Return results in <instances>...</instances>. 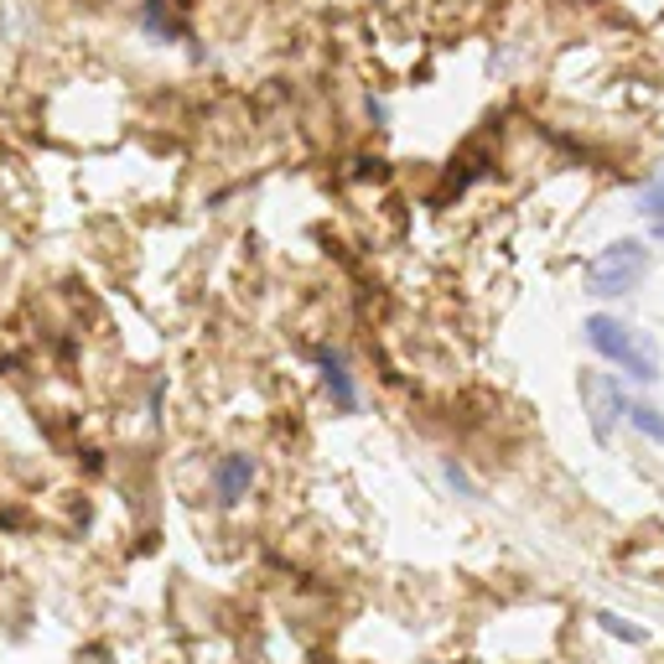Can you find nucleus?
<instances>
[{"instance_id": "obj_1", "label": "nucleus", "mask_w": 664, "mask_h": 664, "mask_svg": "<svg viewBox=\"0 0 664 664\" xmlns=\"http://www.w3.org/2000/svg\"><path fill=\"white\" fill-rule=\"evenodd\" d=\"M582 332H587L592 354L602 358V363H613L623 380H634V384L660 380V348H654V337H649L643 328L623 322V317H613V311H592V317L582 322Z\"/></svg>"}, {"instance_id": "obj_2", "label": "nucleus", "mask_w": 664, "mask_h": 664, "mask_svg": "<svg viewBox=\"0 0 664 664\" xmlns=\"http://www.w3.org/2000/svg\"><path fill=\"white\" fill-rule=\"evenodd\" d=\"M649 276V244L643 239H613L608 250H597L592 260L582 265V285L597 302H617V296H634Z\"/></svg>"}, {"instance_id": "obj_3", "label": "nucleus", "mask_w": 664, "mask_h": 664, "mask_svg": "<svg viewBox=\"0 0 664 664\" xmlns=\"http://www.w3.org/2000/svg\"><path fill=\"white\" fill-rule=\"evenodd\" d=\"M582 410H587L592 436L608 447L617 421H628V390H623V380H617V374H602V369H582Z\"/></svg>"}, {"instance_id": "obj_4", "label": "nucleus", "mask_w": 664, "mask_h": 664, "mask_svg": "<svg viewBox=\"0 0 664 664\" xmlns=\"http://www.w3.org/2000/svg\"><path fill=\"white\" fill-rule=\"evenodd\" d=\"M311 363H317V380H322V395L337 416H358L363 410V390H358V374L348 354L337 348V343H317L311 348Z\"/></svg>"}, {"instance_id": "obj_5", "label": "nucleus", "mask_w": 664, "mask_h": 664, "mask_svg": "<svg viewBox=\"0 0 664 664\" xmlns=\"http://www.w3.org/2000/svg\"><path fill=\"white\" fill-rule=\"evenodd\" d=\"M255 473H260V468H255L250 451H224V457H214V468H208V488H214V498L224 509H234V503L250 498Z\"/></svg>"}, {"instance_id": "obj_6", "label": "nucleus", "mask_w": 664, "mask_h": 664, "mask_svg": "<svg viewBox=\"0 0 664 664\" xmlns=\"http://www.w3.org/2000/svg\"><path fill=\"white\" fill-rule=\"evenodd\" d=\"M628 426L639 431V436H649L654 447H664V410L649 400H628Z\"/></svg>"}, {"instance_id": "obj_7", "label": "nucleus", "mask_w": 664, "mask_h": 664, "mask_svg": "<svg viewBox=\"0 0 664 664\" xmlns=\"http://www.w3.org/2000/svg\"><path fill=\"white\" fill-rule=\"evenodd\" d=\"M597 623H602V634H613V639H623V643H643V639H649V634H643L639 623H628V617L608 613V608L597 613Z\"/></svg>"}, {"instance_id": "obj_8", "label": "nucleus", "mask_w": 664, "mask_h": 664, "mask_svg": "<svg viewBox=\"0 0 664 664\" xmlns=\"http://www.w3.org/2000/svg\"><path fill=\"white\" fill-rule=\"evenodd\" d=\"M639 214L649 218V224H654V218H664V171L639 192Z\"/></svg>"}, {"instance_id": "obj_9", "label": "nucleus", "mask_w": 664, "mask_h": 664, "mask_svg": "<svg viewBox=\"0 0 664 664\" xmlns=\"http://www.w3.org/2000/svg\"><path fill=\"white\" fill-rule=\"evenodd\" d=\"M442 477H447V483H451V488H457V494H468V498L477 494V488H473V477L462 473V462H451V457H447V462H442Z\"/></svg>"}, {"instance_id": "obj_10", "label": "nucleus", "mask_w": 664, "mask_h": 664, "mask_svg": "<svg viewBox=\"0 0 664 664\" xmlns=\"http://www.w3.org/2000/svg\"><path fill=\"white\" fill-rule=\"evenodd\" d=\"M649 239H664V218H654V224H649Z\"/></svg>"}]
</instances>
